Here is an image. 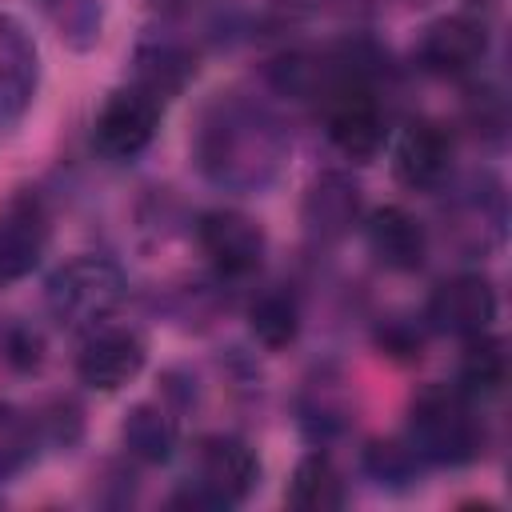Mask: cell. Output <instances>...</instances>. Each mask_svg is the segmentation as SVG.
<instances>
[{
    "instance_id": "obj_6",
    "label": "cell",
    "mask_w": 512,
    "mask_h": 512,
    "mask_svg": "<svg viewBox=\"0 0 512 512\" xmlns=\"http://www.w3.org/2000/svg\"><path fill=\"white\" fill-rule=\"evenodd\" d=\"M484 52H488V32L468 16H444V20L428 24V32L420 40V64L440 76L468 72L472 64H480Z\"/></svg>"
},
{
    "instance_id": "obj_10",
    "label": "cell",
    "mask_w": 512,
    "mask_h": 512,
    "mask_svg": "<svg viewBox=\"0 0 512 512\" xmlns=\"http://www.w3.org/2000/svg\"><path fill=\"white\" fill-rule=\"evenodd\" d=\"M448 168V136L432 124H408L392 148V172L408 188H432Z\"/></svg>"
},
{
    "instance_id": "obj_4",
    "label": "cell",
    "mask_w": 512,
    "mask_h": 512,
    "mask_svg": "<svg viewBox=\"0 0 512 512\" xmlns=\"http://www.w3.org/2000/svg\"><path fill=\"white\" fill-rule=\"evenodd\" d=\"M200 248L208 252V260L220 272L244 276V272L260 268L264 232L248 216H240V212H208L200 220Z\"/></svg>"
},
{
    "instance_id": "obj_2",
    "label": "cell",
    "mask_w": 512,
    "mask_h": 512,
    "mask_svg": "<svg viewBox=\"0 0 512 512\" xmlns=\"http://www.w3.org/2000/svg\"><path fill=\"white\" fill-rule=\"evenodd\" d=\"M412 436L432 460H468L476 452V424L448 392H424L412 408Z\"/></svg>"
},
{
    "instance_id": "obj_13",
    "label": "cell",
    "mask_w": 512,
    "mask_h": 512,
    "mask_svg": "<svg viewBox=\"0 0 512 512\" xmlns=\"http://www.w3.org/2000/svg\"><path fill=\"white\" fill-rule=\"evenodd\" d=\"M288 500H292V508H304V512L340 508L344 504V484H340L332 460L328 456H304L296 464V472H292Z\"/></svg>"
},
{
    "instance_id": "obj_16",
    "label": "cell",
    "mask_w": 512,
    "mask_h": 512,
    "mask_svg": "<svg viewBox=\"0 0 512 512\" xmlns=\"http://www.w3.org/2000/svg\"><path fill=\"white\" fill-rule=\"evenodd\" d=\"M248 320H252L256 340L268 344V348H284V344H292V336H296V304H292L288 296H280V292L260 296V300L252 304Z\"/></svg>"
},
{
    "instance_id": "obj_12",
    "label": "cell",
    "mask_w": 512,
    "mask_h": 512,
    "mask_svg": "<svg viewBox=\"0 0 512 512\" xmlns=\"http://www.w3.org/2000/svg\"><path fill=\"white\" fill-rule=\"evenodd\" d=\"M44 248V216L32 200H16L8 204V212L0 216V280H16L24 276Z\"/></svg>"
},
{
    "instance_id": "obj_3",
    "label": "cell",
    "mask_w": 512,
    "mask_h": 512,
    "mask_svg": "<svg viewBox=\"0 0 512 512\" xmlns=\"http://www.w3.org/2000/svg\"><path fill=\"white\" fill-rule=\"evenodd\" d=\"M328 136L352 160H368V156L380 152L384 120H380L376 100L360 84H348V88H340L332 96V104H328Z\"/></svg>"
},
{
    "instance_id": "obj_7",
    "label": "cell",
    "mask_w": 512,
    "mask_h": 512,
    "mask_svg": "<svg viewBox=\"0 0 512 512\" xmlns=\"http://www.w3.org/2000/svg\"><path fill=\"white\" fill-rule=\"evenodd\" d=\"M428 316L444 332L480 336L488 328V320L496 316V296H492L484 276H456V280L436 288V296L428 304Z\"/></svg>"
},
{
    "instance_id": "obj_1",
    "label": "cell",
    "mask_w": 512,
    "mask_h": 512,
    "mask_svg": "<svg viewBox=\"0 0 512 512\" xmlns=\"http://www.w3.org/2000/svg\"><path fill=\"white\" fill-rule=\"evenodd\" d=\"M120 272L104 260H72L48 284V304L68 324H92L120 304Z\"/></svg>"
},
{
    "instance_id": "obj_5",
    "label": "cell",
    "mask_w": 512,
    "mask_h": 512,
    "mask_svg": "<svg viewBox=\"0 0 512 512\" xmlns=\"http://www.w3.org/2000/svg\"><path fill=\"white\" fill-rule=\"evenodd\" d=\"M156 120H160V108L152 96L144 92H116L100 120H96V144L108 152V156H136L140 148H148L152 132H156Z\"/></svg>"
},
{
    "instance_id": "obj_11",
    "label": "cell",
    "mask_w": 512,
    "mask_h": 512,
    "mask_svg": "<svg viewBox=\"0 0 512 512\" xmlns=\"http://www.w3.org/2000/svg\"><path fill=\"white\" fill-rule=\"evenodd\" d=\"M368 248L376 252V260L384 268L408 272V268H416L424 260V228H420L416 216H408L396 204L376 208L368 216Z\"/></svg>"
},
{
    "instance_id": "obj_9",
    "label": "cell",
    "mask_w": 512,
    "mask_h": 512,
    "mask_svg": "<svg viewBox=\"0 0 512 512\" xmlns=\"http://www.w3.org/2000/svg\"><path fill=\"white\" fill-rule=\"evenodd\" d=\"M200 472H204V488L212 492V500L228 504V500H244L248 496V488L260 476V464H256V456H252V448L244 440L216 436L200 452Z\"/></svg>"
},
{
    "instance_id": "obj_8",
    "label": "cell",
    "mask_w": 512,
    "mask_h": 512,
    "mask_svg": "<svg viewBox=\"0 0 512 512\" xmlns=\"http://www.w3.org/2000/svg\"><path fill=\"white\" fill-rule=\"evenodd\" d=\"M76 368H80L84 384L112 392V388L128 384L144 368V344L132 332H100V336H92L84 344Z\"/></svg>"
},
{
    "instance_id": "obj_14",
    "label": "cell",
    "mask_w": 512,
    "mask_h": 512,
    "mask_svg": "<svg viewBox=\"0 0 512 512\" xmlns=\"http://www.w3.org/2000/svg\"><path fill=\"white\" fill-rule=\"evenodd\" d=\"M124 444L140 456V460H168L172 448H176V424L152 408V404H140L128 424H124Z\"/></svg>"
},
{
    "instance_id": "obj_15",
    "label": "cell",
    "mask_w": 512,
    "mask_h": 512,
    "mask_svg": "<svg viewBox=\"0 0 512 512\" xmlns=\"http://www.w3.org/2000/svg\"><path fill=\"white\" fill-rule=\"evenodd\" d=\"M504 372H508V360H504V344L500 340H488L480 332V340L468 344L464 352V364H460V380L468 392H496L504 384Z\"/></svg>"
}]
</instances>
